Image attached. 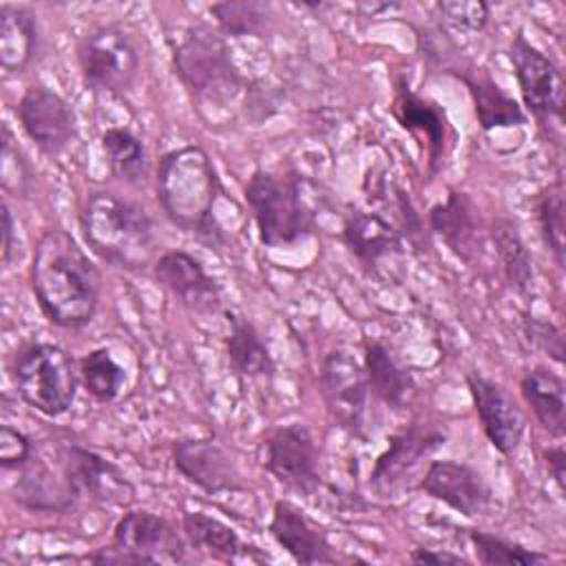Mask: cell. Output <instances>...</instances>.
I'll list each match as a JSON object with an SVG mask.
<instances>
[{"label": "cell", "instance_id": "obj_1", "mask_svg": "<svg viewBox=\"0 0 566 566\" xmlns=\"http://www.w3.org/2000/svg\"><path fill=\"white\" fill-rule=\"evenodd\" d=\"M29 287L42 316L51 325L80 329L95 318L102 276L66 230L51 228L44 230L33 245Z\"/></svg>", "mask_w": 566, "mask_h": 566}, {"label": "cell", "instance_id": "obj_2", "mask_svg": "<svg viewBox=\"0 0 566 566\" xmlns=\"http://www.w3.org/2000/svg\"><path fill=\"white\" fill-rule=\"evenodd\" d=\"M155 195L161 212L177 230L214 250L228 243L217 217L226 190L206 148L186 144L164 153L155 166Z\"/></svg>", "mask_w": 566, "mask_h": 566}, {"label": "cell", "instance_id": "obj_3", "mask_svg": "<svg viewBox=\"0 0 566 566\" xmlns=\"http://www.w3.org/2000/svg\"><path fill=\"white\" fill-rule=\"evenodd\" d=\"M86 245L104 263L119 270H142L150 263L157 234L148 210L113 190H88L77 210Z\"/></svg>", "mask_w": 566, "mask_h": 566}, {"label": "cell", "instance_id": "obj_4", "mask_svg": "<svg viewBox=\"0 0 566 566\" xmlns=\"http://www.w3.org/2000/svg\"><path fill=\"white\" fill-rule=\"evenodd\" d=\"M172 71L208 126L248 88L226 38L206 24L188 27L172 44Z\"/></svg>", "mask_w": 566, "mask_h": 566}, {"label": "cell", "instance_id": "obj_5", "mask_svg": "<svg viewBox=\"0 0 566 566\" xmlns=\"http://www.w3.org/2000/svg\"><path fill=\"white\" fill-rule=\"evenodd\" d=\"M259 241L265 248H292L316 230V214L292 170L256 168L243 188Z\"/></svg>", "mask_w": 566, "mask_h": 566}, {"label": "cell", "instance_id": "obj_6", "mask_svg": "<svg viewBox=\"0 0 566 566\" xmlns=\"http://www.w3.org/2000/svg\"><path fill=\"white\" fill-rule=\"evenodd\" d=\"M11 382L24 405L46 418L64 416L77 394L80 371L73 356L57 343L31 340L9 363Z\"/></svg>", "mask_w": 566, "mask_h": 566}, {"label": "cell", "instance_id": "obj_7", "mask_svg": "<svg viewBox=\"0 0 566 566\" xmlns=\"http://www.w3.org/2000/svg\"><path fill=\"white\" fill-rule=\"evenodd\" d=\"M75 60L84 86L93 93L124 99L139 82V44L122 24H97L82 33Z\"/></svg>", "mask_w": 566, "mask_h": 566}, {"label": "cell", "instance_id": "obj_8", "mask_svg": "<svg viewBox=\"0 0 566 566\" xmlns=\"http://www.w3.org/2000/svg\"><path fill=\"white\" fill-rule=\"evenodd\" d=\"M186 539L159 513L130 509L113 526L111 544L86 555L93 564H177L186 562Z\"/></svg>", "mask_w": 566, "mask_h": 566}, {"label": "cell", "instance_id": "obj_9", "mask_svg": "<svg viewBox=\"0 0 566 566\" xmlns=\"http://www.w3.org/2000/svg\"><path fill=\"white\" fill-rule=\"evenodd\" d=\"M259 462L294 493L314 495L321 489V449L303 422L270 427L259 442Z\"/></svg>", "mask_w": 566, "mask_h": 566}, {"label": "cell", "instance_id": "obj_10", "mask_svg": "<svg viewBox=\"0 0 566 566\" xmlns=\"http://www.w3.org/2000/svg\"><path fill=\"white\" fill-rule=\"evenodd\" d=\"M318 391L329 420L354 438H367L371 391L363 363L347 349H332L321 358Z\"/></svg>", "mask_w": 566, "mask_h": 566}, {"label": "cell", "instance_id": "obj_11", "mask_svg": "<svg viewBox=\"0 0 566 566\" xmlns=\"http://www.w3.org/2000/svg\"><path fill=\"white\" fill-rule=\"evenodd\" d=\"M447 444V431L433 422H411L394 431L369 471V489L380 497H396L411 486L418 469Z\"/></svg>", "mask_w": 566, "mask_h": 566}, {"label": "cell", "instance_id": "obj_12", "mask_svg": "<svg viewBox=\"0 0 566 566\" xmlns=\"http://www.w3.org/2000/svg\"><path fill=\"white\" fill-rule=\"evenodd\" d=\"M57 455L60 473L73 504L126 506L133 502L135 486L111 458L77 442H64Z\"/></svg>", "mask_w": 566, "mask_h": 566}, {"label": "cell", "instance_id": "obj_13", "mask_svg": "<svg viewBox=\"0 0 566 566\" xmlns=\"http://www.w3.org/2000/svg\"><path fill=\"white\" fill-rule=\"evenodd\" d=\"M509 60L520 91V104L526 115L539 124L562 122L566 104V86L559 66L539 51L524 31H517L509 44Z\"/></svg>", "mask_w": 566, "mask_h": 566}, {"label": "cell", "instance_id": "obj_14", "mask_svg": "<svg viewBox=\"0 0 566 566\" xmlns=\"http://www.w3.org/2000/svg\"><path fill=\"white\" fill-rule=\"evenodd\" d=\"M389 115L424 150L427 177L433 179L455 148V128L440 102L416 93L405 77L394 82Z\"/></svg>", "mask_w": 566, "mask_h": 566}, {"label": "cell", "instance_id": "obj_15", "mask_svg": "<svg viewBox=\"0 0 566 566\" xmlns=\"http://www.w3.org/2000/svg\"><path fill=\"white\" fill-rule=\"evenodd\" d=\"M20 128L46 157H60L77 137L73 104L46 84H31L15 104Z\"/></svg>", "mask_w": 566, "mask_h": 566}, {"label": "cell", "instance_id": "obj_16", "mask_svg": "<svg viewBox=\"0 0 566 566\" xmlns=\"http://www.w3.org/2000/svg\"><path fill=\"white\" fill-rule=\"evenodd\" d=\"M170 458L177 473L206 495L248 491L239 462L214 438H179L170 444Z\"/></svg>", "mask_w": 566, "mask_h": 566}, {"label": "cell", "instance_id": "obj_17", "mask_svg": "<svg viewBox=\"0 0 566 566\" xmlns=\"http://www.w3.org/2000/svg\"><path fill=\"white\" fill-rule=\"evenodd\" d=\"M467 389L489 444L504 458L515 455L526 433V418L513 394L502 382L478 371L467 374Z\"/></svg>", "mask_w": 566, "mask_h": 566}, {"label": "cell", "instance_id": "obj_18", "mask_svg": "<svg viewBox=\"0 0 566 566\" xmlns=\"http://www.w3.org/2000/svg\"><path fill=\"white\" fill-rule=\"evenodd\" d=\"M416 489L469 520L484 515L493 504V489L486 478L458 460H431Z\"/></svg>", "mask_w": 566, "mask_h": 566}, {"label": "cell", "instance_id": "obj_19", "mask_svg": "<svg viewBox=\"0 0 566 566\" xmlns=\"http://www.w3.org/2000/svg\"><path fill=\"white\" fill-rule=\"evenodd\" d=\"M150 270L157 285L166 290L188 312L210 316L223 310L219 283L190 252L166 250L153 261Z\"/></svg>", "mask_w": 566, "mask_h": 566}, {"label": "cell", "instance_id": "obj_20", "mask_svg": "<svg viewBox=\"0 0 566 566\" xmlns=\"http://www.w3.org/2000/svg\"><path fill=\"white\" fill-rule=\"evenodd\" d=\"M272 539L303 566L336 564L338 555L329 542L327 531L312 520L298 504L290 500H276L268 522Z\"/></svg>", "mask_w": 566, "mask_h": 566}, {"label": "cell", "instance_id": "obj_21", "mask_svg": "<svg viewBox=\"0 0 566 566\" xmlns=\"http://www.w3.org/2000/svg\"><path fill=\"white\" fill-rule=\"evenodd\" d=\"M427 221L431 232L460 261L473 263L482 254L480 210L469 192L451 188L444 199L429 208Z\"/></svg>", "mask_w": 566, "mask_h": 566}, {"label": "cell", "instance_id": "obj_22", "mask_svg": "<svg viewBox=\"0 0 566 566\" xmlns=\"http://www.w3.org/2000/svg\"><path fill=\"white\" fill-rule=\"evenodd\" d=\"M340 241L365 268H378L385 259L402 254L405 239L389 217L376 210L354 208L345 214Z\"/></svg>", "mask_w": 566, "mask_h": 566}, {"label": "cell", "instance_id": "obj_23", "mask_svg": "<svg viewBox=\"0 0 566 566\" xmlns=\"http://www.w3.org/2000/svg\"><path fill=\"white\" fill-rule=\"evenodd\" d=\"M469 91L475 119L484 133L520 128L526 124L528 115L522 104L509 95L484 69H451Z\"/></svg>", "mask_w": 566, "mask_h": 566}, {"label": "cell", "instance_id": "obj_24", "mask_svg": "<svg viewBox=\"0 0 566 566\" xmlns=\"http://www.w3.org/2000/svg\"><path fill=\"white\" fill-rule=\"evenodd\" d=\"M363 369L367 376L371 398H376L378 402L394 411H400L407 405H411V400L418 394L413 374L398 363V358L385 343L376 338L363 340Z\"/></svg>", "mask_w": 566, "mask_h": 566}, {"label": "cell", "instance_id": "obj_25", "mask_svg": "<svg viewBox=\"0 0 566 566\" xmlns=\"http://www.w3.org/2000/svg\"><path fill=\"white\" fill-rule=\"evenodd\" d=\"M226 321L228 334L223 338V349L230 369L245 380L272 378L276 363L256 325L234 310H226Z\"/></svg>", "mask_w": 566, "mask_h": 566}, {"label": "cell", "instance_id": "obj_26", "mask_svg": "<svg viewBox=\"0 0 566 566\" xmlns=\"http://www.w3.org/2000/svg\"><path fill=\"white\" fill-rule=\"evenodd\" d=\"M520 394L537 424L555 440L566 436V382L546 365L526 369L520 378Z\"/></svg>", "mask_w": 566, "mask_h": 566}, {"label": "cell", "instance_id": "obj_27", "mask_svg": "<svg viewBox=\"0 0 566 566\" xmlns=\"http://www.w3.org/2000/svg\"><path fill=\"white\" fill-rule=\"evenodd\" d=\"M40 22L24 4H0V64L7 73L24 71L40 51Z\"/></svg>", "mask_w": 566, "mask_h": 566}, {"label": "cell", "instance_id": "obj_28", "mask_svg": "<svg viewBox=\"0 0 566 566\" xmlns=\"http://www.w3.org/2000/svg\"><path fill=\"white\" fill-rule=\"evenodd\" d=\"M181 533L186 544L217 562H234L245 553V544L239 533L226 524L223 520L203 513V511H188L181 515Z\"/></svg>", "mask_w": 566, "mask_h": 566}, {"label": "cell", "instance_id": "obj_29", "mask_svg": "<svg viewBox=\"0 0 566 566\" xmlns=\"http://www.w3.org/2000/svg\"><path fill=\"white\" fill-rule=\"evenodd\" d=\"M99 146L111 175L128 186H142L150 175V157L137 133L128 126H108L99 135Z\"/></svg>", "mask_w": 566, "mask_h": 566}, {"label": "cell", "instance_id": "obj_30", "mask_svg": "<svg viewBox=\"0 0 566 566\" xmlns=\"http://www.w3.org/2000/svg\"><path fill=\"white\" fill-rule=\"evenodd\" d=\"M13 484V502L29 511H69L73 500L62 478H55L38 458H33Z\"/></svg>", "mask_w": 566, "mask_h": 566}, {"label": "cell", "instance_id": "obj_31", "mask_svg": "<svg viewBox=\"0 0 566 566\" xmlns=\"http://www.w3.org/2000/svg\"><path fill=\"white\" fill-rule=\"evenodd\" d=\"M223 38H263L274 20V9L263 0H221L208 7Z\"/></svg>", "mask_w": 566, "mask_h": 566}, {"label": "cell", "instance_id": "obj_32", "mask_svg": "<svg viewBox=\"0 0 566 566\" xmlns=\"http://www.w3.org/2000/svg\"><path fill=\"white\" fill-rule=\"evenodd\" d=\"M491 239L506 283L515 292H526L533 285V261L517 226L511 219L500 217L491 226Z\"/></svg>", "mask_w": 566, "mask_h": 566}, {"label": "cell", "instance_id": "obj_33", "mask_svg": "<svg viewBox=\"0 0 566 566\" xmlns=\"http://www.w3.org/2000/svg\"><path fill=\"white\" fill-rule=\"evenodd\" d=\"M80 382L84 391L99 405L113 402L126 382V369L117 363L108 347H95L77 360Z\"/></svg>", "mask_w": 566, "mask_h": 566}, {"label": "cell", "instance_id": "obj_34", "mask_svg": "<svg viewBox=\"0 0 566 566\" xmlns=\"http://www.w3.org/2000/svg\"><path fill=\"white\" fill-rule=\"evenodd\" d=\"M467 535L478 562L484 566H535L548 562L546 553L526 548L520 542H513L484 528H471Z\"/></svg>", "mask_w": 566, "mask_h": 566}, {"label": "cell", "instance_id": "obj_35", "mask_svg": "<svg viewBox=\"0 0 566 566\" xmlns=\"http://www.w3.org/2000/svg\"><path fill=\"white\" fill-rule=\"evenodd\" d=\"M535 219L544 245L555 259L557 268H564V181L557 177L535 195Z\"/></svg>", "mask_w": 566, "mask_h": 566}, {"label": "cell", "instance_id": "obj_36", "mask_svg": "<svg viewBox=\"0 0 566 566\" xmlns=\"http://www.w3.org/2000/svg\"><path fill=\"white\" fill-rule=\"evenodd\" d=\"M436 9L447 24L467 33H480L491 18V7L482 0H447L438 2Z\"/></svg>", "mask_w": 566, "mask_h": 566}, {"label": "cell", "instance_id": "obj_37", "mask_svg": "<svg viewBox=\"0 0 566 566\" xmlns=\"http://www.w3.org/2000/svg\"><path fill=\"white\" fill-rule=\"evenodd\" d=\"M524 338L544 356L555 360L557 365L564 363V332L559 325L544 316L526 314L522 321Z\"/></svg>", "mask_w": 566, "mask_h": 566}, {"label": "cell", "instance_id": "obj_38", "mask_svg": "<svg viewBox=\"0 0 566 566\" xmlns=\"http://www.w3.org/2000/svg\"><path fill=\"white\" fill-rule=\"evenodd\" d=\"M2 186L15 195H27L31 188V170L22 153L13 146L9 126H2Z\"/></svg>", "mask_w": 566, "mask_h": 566}, {"label": "cell", "instance_id": "obj_39", "mask_svg": "<svg viewBox=\"0 0 566 566\" xmlns=\"http://www.w3.org/2000/svg\"><path fill=\"white\" fill-rule=\"evenodd\" d=\"M35 458L31 436L24 431L2 424L0 427V467L2 471H22Z\"/></svg>", "mask_w": 566, "mask_h": 566}, {"label": "cell", "instance_id": "obj_40", "mask_svg": "<svg viewBox=\"0 0 566 566\" xmlns=\"http://www.w3.org/2000/svg\"><path fill=\"white\" fill-rule=\"evenodd\" d=\"M542 462L551 475V480L555 482V486L559 489V493L566 491V451L564 444H548L542 449Z\"/></svg>", "mask_w": 566, "mask_h": 566}, {"label": "cell", "instance_id": "obj_41", "mask_svg": "<svg viewBox=\"0 0 566 566\" xmlns=\"http://www.w3.org/2000/svg\"><path fill=\"white\" fill-rule=\"evenodd\" d=\"M18 248V221L13 217V210L9 201H2V263L9 265L13 259V252Z\"/></svg>", "mask_w": 566, "mask_h": 566}, {"label": "cell", "instance_id": "obj_42", "mask_svg": "<svg viewBox=\"0 0 566 566\" xmlns=\"http://www.w3.org/2000/svg\"><path fill=\"white\" fill-rule=\"evenodd\" d=\"M409 562L413 564H469L467 557L451 553V551H440V548H411Z\"/></svg>", "mask_w": 566, "mask_h": 566}]
</instances>
